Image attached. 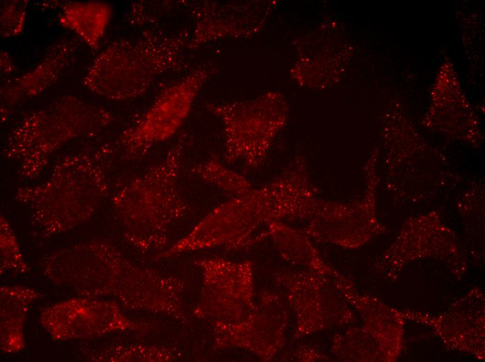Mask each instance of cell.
<instances>
[{"label": "cell", "mask_w": 485, "mask_h": 362, "mask_svg": "<svg viewBox=\"0 0 485 362\" xmlns=\"http://www.w3.org/2000/svg\"><path fill=\"white\" fill-rule=\"evenodd\" d=\"M114 147L100 143L59 159L43 183L20 187L15 198L29 207L43 231L53 234L87 219L105 198Z\"/></svg>", "instance_id": "cell-1"}, {"label": "cell", "mask_w": 485, "mask_h": 362, "mask_svg": "<svg viewBox=\"0 0 485 362\" xmlns=\"http://www.w3.org/2000/svg\"><path fill=\"white\" fill-rule=\"evenodd\" d=\"M187 136L182 134L165 157L144 173L123 181L112 201L128 241L148 251L164 246L169 228L188 210L178 179Z\"/></svg>", "instance_id": "cell-2"}, {"label": "cell", "mask_w": 485, "mask_h": 362, "mask_svg": "<svg viewBox=\"0 0 485 362\" xmlns=\"http://www.w3.org/2000/svg\"><path fill=\"white\" fill-rule=\"evenodd\" d=\"M114 120L107 109L79 97H58L20 119L8 134L3 155L16 164L20 179L34 180L63 146L96 134Z\"/></svg>", "instance_id": "cell-3"}, {"label": "cell", "mask_w": 485, "mask_h": 362, "mask_svg": "<svg viewBox=\"0 0 485 362\" xmlns=\"http://www.w3.org/2000/svg\"><path fill=\"white\" fill-rule=\"evenodd\" d=\"M190 37L187 29L173 33L147 30L137 38L114 40L95 58L83 84L109 100L138 97L160 75L178 68Z\"/></svg>", "instance_id": "cell-4"}, {"label": "cell", "mask_w": 485, "mask_h": 362, "mask_svg": "<svg viewBox=\"0 0 485 362\" xmlns=\"http://www.w3.org/2000/svg\"><path fill=\"white\" fill-rule=\"evenodd\" d=\"M294 199L292 182L279 173L265 184L215 207L157 258L219 246L239 248L261 224L286 218Z\"/></svg>", "instance_id": "cell-5"}, {"label": "cell", "mask_w": 485, "mask_h": 362, "mask_svg": "<svg viewBox=\"0 0 485 362\" xmlns=\"http://www.w3.org/2000/svg\"><path fill=\"white\" fill-rule=\"evenodd\" d=\"M277 97L267 94L249 101L206 103V109L222 123L226 164L242 162L249 169L263 165L286 121V105Z\"/></svg>", "instance_id": "cell-6"}, {"label": "cell", "mask_w": 485, "mask_h": 362, "mask_svg": "<svg viewBox=\"0 0 485 362\" xmlns=\"http://www.w3.org/2000/svg\"><path fill=\"white\" fill-rule=\"evenodd\" d=\"M214 70L207 65L197 67L160 92L141 118L119 136L128 158L143 155L176 134Z\"/></svg>", "instance_id": "cell-7"}, {"label": "cell", "mask_w": 485, "mask_h": 362, "mask_svg": "<svg viewBox=\"0 0 485 362\" xmlns=\"http://www.w3.org/2000/svg\"><path fill=\"white\" fill-rule=\"evenodd\" d=\"M203 274L201 299L194 315L214 323H236L252 309V265L214 257L197 262Z\"/></svg>", "instance_id": "cell-8"}, {"label": "cell", "mask_w": 485, "mask_h": 362, "mask_svg": "<svg viewBox=\"0 0 485 362\" xmlns=\"http://www.w3.org/2000/svg\"><path fill=\"white\" fill-rule=\"evenodd\" d=\"M366 189L355 203H339L321 199L305 231L319 241L357 247L383 231L375 215L379 178L374 160L364 166Z\"/></svg>", "instance_id": "cell-9"}, {"label": "cell", "mask_w": 485, "mask_h": 362, "mask_svg": "<svg viewBox=\"0 0 485 362\" xmlns=\"http://www.w3.org/2000/svg\"><path fill=\"white\" fill-rule=\"evenodd\" d=\"M77 39L63 38L49 48L42 60L24 74L13 78L1 88L3 113L43 93L59 79L73 58Z\"/></svg>", "instance_id": "cell-10"}, {"label": "cell", "mask_w": 485, "mask_h": 362, "mask_svg": "<svg viewBox=\"0 0 485 362\" xmlns=\"http://www.w3.org/2000/svg\"><path fill=\"white\" fill-rule=\"evenodd\" d=\"M190 10L194 22L187 46L190 50L222 38L250 34L262 22L259 14H254V8L229 7L216 1L194 3Z\"/></svg>", "instance_id": "cell-11"}, {"label": "cell", "mask_w": 485, "mask_h": 362, "mask_svg": "<svg viewBox=\"0 0 485 362\" xmlns=\"http://www.w3.org/2000/svg\"><path fill=\"white\" fill-rule=\"evenodd\" d=\"M111 15L110 6L105 2H69L62 6L59 23L95 50L100 46Z\"/></svg>", "instance_id": "cell-12"}, {"label": "cell", "mask_w": 485, "mask_h": 362, "mask_svg": "<svg viewBox=\"0 0 485 362\" xmlns=\"http://www.w3.org/2000/svg\"><path fill=\"white\" fill-rule=\"evenodd\" d=\"M190 171L201 180L230 197L245 194L254 188L247 178L227 167L216 157L194 165Z\"/></svg>", "instance_id": "cell-13"}, {"label": "cell", "mask_w": 485, "mask_h": 362, "mask_svg": "<svg viewBox=\"0 0 485 362\" xmlns=\"http://www.w3.org/2000/svg\"><path fill=\"white\" fill-rule=\"evenodd\" d=\"M26 1H6L1 6V35L11 38L20 35L24 27Z\"/></svg>", "instance_id": "cell-14"}, {"label": "cell", "mask_w": 485, "mask_h": 362, "mask_svg": "<svg viewBox=\"0 0 485 362\" xmlns=\"http://www.w3.org/2000/svg\"><path fill=\"white\" fill-rule=\"evenodd\" d=\"M15 65L7 52L1 51V69L3 74L13 72Z\"/></svg>", "instance_id": "cell-15"}]
</instances>
